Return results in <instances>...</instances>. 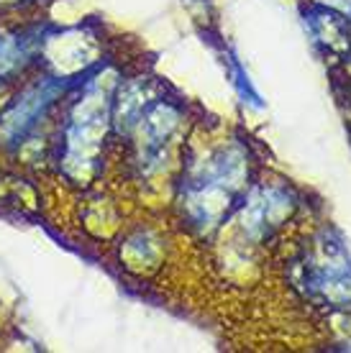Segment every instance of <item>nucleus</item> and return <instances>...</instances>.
Wrapping results in <instances>:
<instances>
[{"mask_svg":"<svg viewBox=\"0 0 351 353\" xmlns=\"http://www.w3.org/2000/svg\"><path fill=\"white\" fill-rule=\"evenodd\" d=\"M54 92H57V90H54L52 85H41V88L28 90L26 97H23V100L16 105V110H10V113H8V118H6V125H3V133H6V136H10V139H16L18 133L23 136V131L34 123V118L39 115V110H41L49 100H52Z\"/></svg>","mask_w":351,"mask_h":353,"instance_id":"1","label":"nucleus"},{"mask_svg":"<svg viewBox=\"0 0 351 353\" xmlns=\"http://www.w3.org/2000/svg\"><path fill=\"white\" fill-rule=\"evenodd\" d=\"M318 36H321L323 41H328L334 49L346 46V26H343L341 18L334 16V13L318 18Z\"/></svg>","mask_w":351,"mask_h":353,"instance_id":"2","label":"nucleus"},{"mask_svg":"<svg viewBox=\"0 0 351 353\" xmlns=\"http://www.w3.org/2000/svg\"><path fill=\"white\" fill-rule=\"evenodd\" d=\"M16 57H18L16 46L3 39V41H0V74H3V72H8L10 67H13Z\"/></svg>","mask_w":351,"mask_h":353,"instance_id":"3","label":"nucleus"}]
</instances>
